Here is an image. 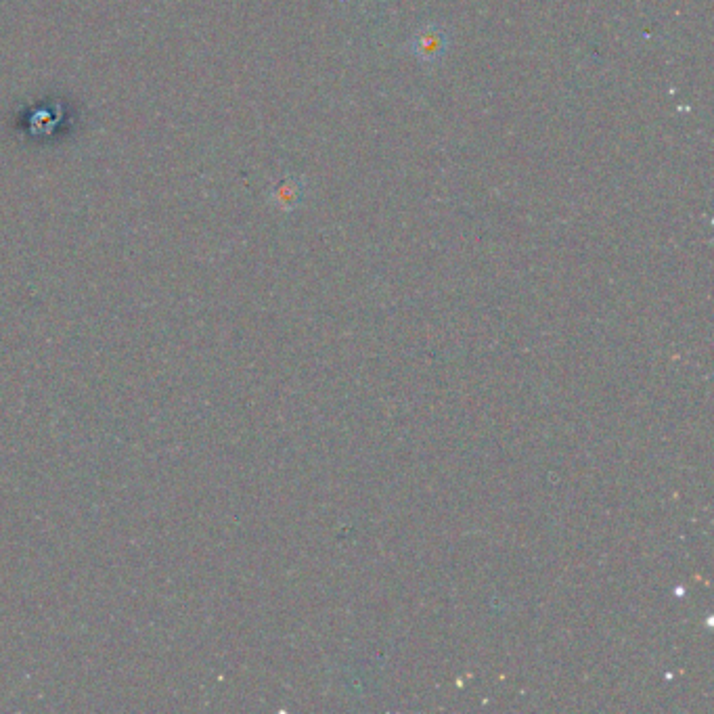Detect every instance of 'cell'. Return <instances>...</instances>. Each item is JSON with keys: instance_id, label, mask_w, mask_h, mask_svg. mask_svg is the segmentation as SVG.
I'll use <instances>...</instances> for the list:
<instances>
[{"instance_id": "obj_1", "label": "cell", "mask_w": 714, "mask_h": 714, "mask_svg": "<svg viewBox=\"0 0 714 714\" xmlns=\"http://www.w3.org/2000/svg\"><path fill=\"white\" fill-rule=\"evenodd\" d=\"M446 51H449V34H446L442 26L428 24L417 30L411 38V53L421 63H438L446 55Z\"/></svg>"}, {"instance_id": "obj_2", "label": "cell", "mask_w": 714, "mask_h": 714, "mask_svg": "<svg viewBox=\"0 0 714 714\" xmlns=\"http://www.w3.org/2000/svg\"><path fill=\"white\" fill-rule=\"evenodd\" d=\"M302 195H304V187L300 181H296V178H287V181L281 183V187L277 191L281 206H287V208H296L302 202Z\"/></svg>"}]
</instances>
